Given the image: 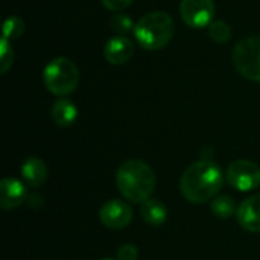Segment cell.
Here are the masks:
<instances>
[{"label":"cell","mask_w":260,"mask_h":260,"mask_svg":"<svg viewBox=\"0 0 260 260\" xmlns=\"http://www.w3.org/2000/svg\"><path fill=\"white\" fill-rule=\"evenodd\" d=\"M224 186L221 168L210 160L192 163L183 174L180 189L183 197L193 204H204L218 197Z\"/></svg>","instance_id":"cell-1"},{"label":"cell","mask_w":260,"mask_h":260,"mask_svg":"<svg viewBox=\"0 0 260 260\" xmlns=\"http://www.w3.org/2000/svg\"><path fill=\"white\" fill-rule=\"evenodd\" d=\"M116 184L125 200L134 204H142L154 193L157 178L154 171L145 161L131 158L119 166Z\"/></svg>","instance_id":"cell-2"},{"label":"cell","mask_w":260,"mask_h":260,"mask_svg":"<svg viewBox=\"0 0 260 260\" xmlns=\"http://www.w3.org/2000/svg\"><path fill=\"white\" fill-rule=\"evenodd\" d=\"M174 32V18L165 11H152L136 23L134 38L145 50H160L171 43Z\"/></svg>","instance_id":"cell-3"},{"label":"cell","mask_w":260,"mask_h":260,"mask_svg":"<svg viewBox=\"0 0 260 260\" xmlns=\"http://www.w3.org/2000/svg\"><path fill=\"white\" fill-rule=\"evenodd\" d=\"M43 82L49 93L58 98H66L72 94L79 84L78 66L70 58L56 56L46 64Z\"/></svg>","instance_id":"cell-4"},{"label":"cell","mask_w":260,"mask_h":260,"mask_svg":"<svg viewBox=\"0 0 260 260\" xmlns=\"http://www.w3.org/2000/svg\"><path fill=\"white\" fill-rule=\"evenodd\" d=\"M232 62L241 76L260 82V35L241 40L233 47Z\"/></svg>","instance_id":"cell-5"},{"label":"cell","mask_w":260,"mask_h":260,"mask_svg":"<svg viewBox=\"0 0 260 260\" xmlns=\"http://www.w3.org/2000/svg\"><path fill=\"white\" fill-rule=\"evenodd\" d=\"M216 6L213 0H181L180 15L183 21L193 29L209 27L215 21Z\"/></svg>","instance_id":"cell-6"},{"label":"cell","mask_w":260,"mask_h":260,"mask_svg":"<svg viewBox=\"0 0 260 260\" xmlns=\"http://www.w3.org/2000/svg\"><path fill=\"white\" fill-rule=\"evenodd\" d=\"M227 181L239 192H250L260 184V168L251 160H236L227 169Z\"/></svg>","instance_id":"cell-7"},{"label":"cell","mask_w":260,"mask_h":260,"mask_svg":"<svg viewBox=\"0 0 260 260\" xmlns=\"http://www.w3.org/2000/svg\"><path fill=\"white\" fill-rule=\"evenodd\" d=\"M101 222L111 230H122L133 221V209L122 200H110L99 210Z\"/></svg>","instance_id":"cell-8"},{"label":"cell","mask_w":260,"mask_h":260,"mask_svg":"<svg viewBox=\"0 0 260 260\" xmlns=\"http://www.w3.org/2000/svg\"><path fill=\"white\" fill-rule=\"evenodd\" d=\"M134 52H136L134 43L128 37H122V35L111 37L104 47V56L107 62L113 66L126 64L134 56Z\"/></svg>","instance_id":"cell-9"},{"label":"cell","mask_w":260,"mask_h":260,"mask_svg":"<svg viewBox=\"0 0 260 260\" xmlns=\"http://www.w3.org/2000/svg\"><path fill=\"white\" fill-rule=\"evenodd\" d=\"M27 198L24 184L17 178H3L0 183V207L3 210H12L20 207Z\"/></svg>","instance_id":"cell-10"},{"label":"cell","mask_w":260,"mask_h":260,"mask_svg":"<svg viewBox=\"0 0 260 260\" xmlns=\"http://www.w3.org/2000/svg\"><path fill=\"white\" fill-rule=\"evenodd\" d=\"M238 222L251 233H260V193L253 195L241 203L236 212Z\"/></svg>","instance_id":"cell-11"},{"label":"cell","mask_w":260,"mask_h":260,"mask_svg":"<svg viewBox=\"0 0 260 260\" xmlns=\"http://www.w3.org/2000/svg\"><path fill=\"white\" fill-rule=\"evenodd\" d=\"M20 174L29 187H40L46 183V180L49 177V169L41 158L29 157L23 161Z\"/></svg>","instance_id":"cell-12"},{"label":"cell","mask_w":260,"mask_h":260,"mask_svg":"<svg viewBox=\"0 0 260 260\" xmlns=\"http://www.w3.org/2000/svg\"><path fill=\"white\" fill-rule=\"evenodd\" d=\"M50 116H52V120L58 126L67 128V126H70V125H73L76 122V119H78V108H76V105L70 99L59 98L52 105Z\"/></svg>","instance_id":"cell-13"},{"label":"cell","mask_w":260,"mask_h":260,"mask_svg":"<svg viewBox=\"0 0 260 260\" xmlns=\"http://www.w3.org/2000/svg\"><path fill=\"white\" fill-rule=\"evenodd\" d=\"M140 216L146 224L152 227H160L168 219V209L160 200L149 198L140 204Z\"/></svg>","instance_id":"cell-14"},{"label":"cell","mask_w":260,"mask_h":260,"mask_svg":"<svg viewBox=\"0 0 260 260\" xmlns=\"http://www.w3.org/2000/svg\"><path fill=\"white\" fill-rule=\"evenodd\" d=\"M210 210L219 219H227L238 212L233 198L229 195H218L216 198H213L210 203Z\"/></svg>","instance_id":"cell-15"},{"label":"cell","mask_w":260,"mask_h":260,"mask_svg":"<svg viewBox=\"0 0 260 260\" xmlns=\"http://www.w3.org/2000/svg\"><path fill=\"white\" fill-rule=\"evenodd\" d=\"M108 26L116 35H122V37H126L136 27L133 18L123 12H114V15H111L108 21Z\"/></svg>","instance_id":"cell-16"},{"label":"cell","mask_w":260,"mask_h":260,"mask_svg":"<svg viewBox=\"0 0 260 260\" xmlns=\"http://www.w3.org/2000/svg\"><path fill=\"white\" fill-rule=\"evenodd\" d=\"M24 27L26 26H24V20L23 18H20L17 15H11L3 23V32H2L3 35H2V38H5L8 41L17 40V38H20L23 35Z\"/></svg>","instance_id":"cell-17"},{"label":"cell","mask_w":260,"mask_h":260,"mask_svg":"<svg viewBox=\"0 0 260 260\" xmlns=\"http://www.w3.org/2000/svg\"><path fill=\"white\" fill-rule=\"evenodd\" d=\"M207 32H209V37L215 43H219V44H224L232 38V27L224 20H215L207 27Z\"/></svg>","instance_id":"cell-18"},{"label":"cell","mask_w":260,"mask_h":260,"mask_svg":"<svg viewBox=\"0 0 260 260\" xmlns=\"http://www.w3.org/2000/svg\"><path fill=\"white\" fill-rule=\"evenodd\" d=\"M14 62V49L11 47L9 41L2 38L0 41V72L6 73Z\"/></svg>","instance_id":"cell-19"},{"label":"cell","mask_w":260,"mask_h":260,"mask_svg":"<svg viewBox=\"0 0 260 260\" xmlns=\"http://www.w3.org/2000/svg\"><path fill=\"white\" fill-rule=\"evenodd\" d=\"M139 259V250L133 244H125L117 250L116 260H137Z\"/></svg>","instance_id":"cell-20"},{"label":"cell","mask_w":260,"mask_h":260,"mask_svg":"<svg viewBox=\"0 0 260 260\" xmlns=\"http://www.w3.org/2000/svg\"><path fill=\"white\" fill-rule=\"evenodd\" d=\"M104 8L113 12H122L123 9L129 8L134 0H101Z\"/></svg>","instance_id":"cell-21"},{"label":"cell","mask_w":260,"mask_h":260,"mask_svg":"<svg viewBox=\"0 0 260 260\" xmlns=\"http://www.w3.org/2000/svg\"><path fill=\"white\" fill-rule=\"evenodd\" d=\"M101 260H113V259H101Z\"/></svg>","instance_id":"cell-22"}]
</instances>
